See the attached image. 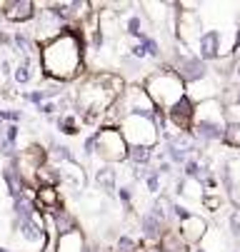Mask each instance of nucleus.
Instances as JSON below:
<instances>
[{
    "instance_id": "f257e3e1",
    "label": "nucleus",
    "mask_w": 240,
    "mask_h": 252,
    "mask_svg": "<svg viewBox=\"0 0 240 252\" xmlns=\"http://www.w3.org/2000/svg\"><path fill=\"white\" fill-rule=\"evenodd\" d=\"M38 63L50 83L63 85L75 80L85 67V35L80 32V28H75L73 23L63 25L55 38L40 45Z\"/></svg>"
},
{
    "instance_id": "f03ea898",
    "label": "nucleus",
    "mask_w": 240,
    "mask_h": 252,
    "mask_svg": "<svg viewBox=\"0 0 240 252\" xmlns=\"http://www.w3.org/2000/svg\"><path fill=\"white\" fill-rule=\"evenodd\" d=\"M123 90H125L123 75L95 73V75H88L78 83L75 105H78L80 115H85V120H98L105 115V110H110V105L120 97Z\"/></svg>"
},
{
    "instance_id": "7ed1b4c3",
    "label": "nucleus",
    "mask_w": 240,
    "mask_h": 252,
    "mask_svg": "<svg viewBox=\"0 0 240 252\" xmlns=\"http://www.w3.org/2000/svg\"><path fill=\"white\" fill-rule=\"evenodd\" d=\"M188 132L195 142H223V137L228 132V120H225L223 102L218 97L198 102L195 113H193V125H190Z\"/></svg>"
},
{
    "instance_id": "20e7f679",
    "label": "nucleus",
    "mask_w": 240,
    "mask_h": 252,
    "mask_svg": "<svg viewBox=\"0 0 240 252\" xmlns=\"http://www.w3.org/2000/svg\"><path fill=\"white\" fill-rule=\"evenodd\" d=\"M143 90L148 93L153 105L158 107V110H163V113H168L180 97H185V85H183V80L175 75V70L170 65L148 73V78L143 80Z\"/></svg>"
},
{
    "instance_id": "39448f33",
    "label": "nucleus",
    "mask_w": 240,
    "mask_h": 252,
    "mask_svg": "<svg viewBox=\"0 0 240 252\" xmlns=\"http://www.w3.org/2000/svg\"><path fill=\"white\" fill-rule=\"evenodd\" d=\"M118 130L125 140L128 148H158V130L153 125L150 118H140V115H125L118 123Z\"/></svg>"
},
{
    "instance_id": "423d86ee",
    "label": "nucleus",
    "mask_w": 240,
    "mask_h": 252,
    "mask_svg": "<svg viewBox=\"0 0 240 252\" xmlns=\"http://www.w3.org/2000/svg\"><path fill=\"white\" fill-rule=\"evenodd\" d=\"M113 110L118 118H125V115H140V118H150L158 107L153 105V100L148 97V93L143 90V85L133 83V85H125V90L120 93V97L113 102ZM120 123V120H118Z\"/></svg>"
},
{
    "instance_id": "0eeeda50",
    "label": "nucleus",
    "mask_w": 240,
    "mask_h": 252,
    "mask_svg": "<svg viewBox=\"0 0 240 252\" xmlns=\"http://www.w3.org/2000/svg\"><path fill=\"white\" fill-rule=\"evenodd\" d=\"M95 137V155L108 162V165H115V162H123L125 155H128V145L120 135L118 127H100L93 132Z\"/></svg>"
},
{
    "instance_id": "6e6552de",
    "label": "nucleus",
    "mask_w": 240,
    "mask_h": 252,
    "mask_svg": "<svg viewBox=\"0 0 240 252\" xmlns=\"http://www.w3.org/2000/svg\"><path fill=\"white\" fill-rule=\"evenodd\" d=\"M175 70V75L183 80V85L188 88V85H193V83H200V80H205L210 75V65L208 63H203L195 53H190V50H183V53H178V60H175V65H170Z\"/></svg>"
},
{
    "instance_id": "1a4fd4ad",
    "label": "nucleus",
    "mask_w": 240,
    "mask_h": 252,
    "mask_svg": "<svg viewBox=\"0 0 240 252\" xmlns=\"http://www.w3.org/2000/svg\"><path fill=\"white\" fill-rule=\"evenodd\" d=\"M223 40H225V32L223 30H205V32H200V38L195 40L193 53L203 63H208V65L215 63V60H223V58L230 55V50L223 45Z\"/></svg>"
},
{
    "instance_id": "9d476101",
    "label": "nucleus",
    "mask_w": 240,
    "mask_h": 252,
    "mask_svg": "<svg viewBox=\"0 0 240 252\" xmlns=\"http://www.w3.org/2000/svg\"><path fill=\"white\" fill-rule=\"evenodd\" d=\"M193 113H195V102L185 95V97H180V100L165 113V118H168V123L173 125L178 132H188L190 125H193Z\"/></svg>"
},
{
    "instance_id": "9b49d317",
    "label": "nucleus",
    "mask_w": 240,
    "mask_h": 252,
    "mask_svg": "<svg viewBox=\"0 0 240 252\" xmlns=\"http://www.w3.org/2000/svg\"><path fill=\"white\" fill-rule=\"evenodd\" d=\"M205 232H208V222L200 215H190L185 222H180V230H178V235L183 237L185 245H200Z\"/></svg>"
},
{
    "instance_id": "f8f14e48",
    "label": "nucleus",
    "mask_w": 240,
    "mask_h": 252,
    "mask_svg": "<svg viewBox=\"0 0 240 252\" xmlns=\"http://www.w3.org/2000/svg\"><path fill=\"white\" fill-rule=\"evenodd\" d=\"M5 10H3V15H5V20H10V23H25V20H30L33 15H35V3H30V0H15V3H5L3 5Z\"/></svg>"
},
{
    "instance_id": "ddd939ff",
    "label": "nucleus",
    "mask_w": 240,
    "mask_h": 252,
    "mask_svg": "<svg viewBox=\"0 0 240 252\" xmlns=\"http://www.w3.org/2000/svg\"><path fill=\"white\" fill-rule=\"evenodd\" d=\"M55 252H88V240H85L83 230H73V232L58 235Z\"/></svg>"
},
{
    "instance_id": "4468645a",
    "label": "nucleus",
    "mask_w": 240,
    "mask_h": 252,
    "mask_svg": "<svg viewBox=\"0 0 240 252\" xmlns=\"http://www.w3.org/2000/svg\"><path fill=\"white\" fill-rule=\"evenodd\" d=\"M35 205H38V210H45V212H55V210H60V190L58 188H50V185H38V190H35Z\"/></svg>"
},
{
    "instance_id": "2eb2a0df",
    "label": "nucleus",
    "mask_w": 240,
    "mask_h": 252,
    "mask_svg": "<svg viewBox=\"0 0 240 252\" xmlns=\"http://www.w3.org/2000/svg\"><path fill=\"white\" fill-rule=\"evenodd\" d=\"M140 235H143L145 240H150V242H160L163 235H165V225L155 218L150 210L140 218Z\"/></svg>"
},
{
    "instance_id": "dca6fc26",
    "label": "nucleus",
    "mask_w": 240,
    "mask_h": 252,
    "mask_svg": "<svg viewBox=\"0 0 240 252\" xmlns=\"http://www.w3.org/2000/svg\"><path fill=\"white\" fill-rule=\"evenodd\" d=\"M3 180H5V185H8V192L13 200H18L20 195H25V177L20 175V170L15 167V160L3 170Z\"/></svg>"
},
{
    "instance_id": "f3484780",
    "label": "nucleus",
    "mask_w": 240,
    "mask_h": 252,
    "mask_svg": "<svg viewBox=\"0 0 240 252\" xmlns=\"http://www.w3.org/2000/svg\"><path fill=\"white\" fill-rule=\"evenodd\" d=\"M13 215H15V220H30V218H35V215H38L35 200L28 197V195H20L18 200H13Z\"/></svg>"
},
{
    "instance_id": "a211bd4d",
    "label": "nucleus",
    "mask_w": 240,
    "mask_h": 252,
    "mask_svg": "<svg viewBox=\"0 0 240 252\" xmlns=\"http://www.w3.org/2000/svg\"><path fill=\"white\" fill-rule=\"evenodd\" d=\"M53 215V222H55V232L58 235H65V232H73V230H78V225H75V218L68 210H55V212H50Z\"/></svg>"
},
{
    "instance_id": "6ab92c4d",
    "label": "nucleus",
    "mask_w": 240,
    "mask_h": 252,
    "mask_svg": "<svg viewBox=\"0 0 240 252\" xmlns=\"http://www.w3.org/2000/svg\"><path fill=\"white\" fill-rule=\"evenodd\" d=\"M125 160H130L133 167H148V162L153 160V150L150 148H128Z\"/></svg>"
},
{
    "instance_id": "aec40b11",
    "label": "nucleus",
    "mask_w": 240,
    "mask_h": 252,
    "mask_svg": "<svg viewBox=\"0 0 240 252\" xmlns=\"http://www.w3.org/2000/svg\"><path fill=\"white\" fill-rule=\"evenodd\" d=\"M58 130L63 135H78L80 132V123H78V113H63L58 118Z\"/></svg>"
},
{
    "instance_id": "412c9836",
    "label": "nucleus",
    "mask_w": 240,
    "mask_h": 252,
    "mask_svg": "<svg viewBox=\"0 0 240 252\" xmlns=\"http://www.w3.org/2000/svg\"><path fill=\"white\" fill-rule=\"evenodd\" d=\"M95 180H98V185L100 190H105V192H113L118 185H115V170L113 167H100L95 172Z\"/></svg>"
},
{
    "instance_id": "4be33fe9",
    "label": "nucleus",
    "mask_w": 240,
    "mask_h": 252,
    "mask_svg": "<svg viewBox=\"0 0 240 252\" xmlns=\"http://www.w3.org/2000/svg\"><path fill=\"white\" fill-rule=\"evenodd\" d=\"M125 28H128V35H130V38H135V40H140L143 35H145V30H143V18H140V15H130Z\"/></svg>"
},
{
    "instance_id": "5701e85b",
    "label": "nucleus",
    "mask_w": 240,
    "mask_h": 252,
    "mask_svg": "<svg viewBox=\"0 0 240 252\" xmlns=\"http://www.w3.org/2000/svg\"><path fill=\"white\" fill-rule=\"evenodd\" d=\"M13 43H15V45H18V50H20V53H23V58H25V55H28V58H30V53H33V50H35V45H33V40H30V38H28V35H25V32H23V30H20V32H15V35H13Z\"/></svg>"
},
{
    "instance_id": "b1692460",
    "label": "nucleus",
    "mask_w": 240,
    "mask_h": 252,
    "mask_svg": "<svg viewBox=\"0 0 240 252\" xmlns=\"http://www.w3.org/2000/svg\"><path fill=\"white\" fill-rule=\"evenodd\" d=\"M13 78H15V83H20V85H25V83L30 80V58H28V55H25L23 63L15 67V75H13Z\"/></svg>"
},
{
    "instance_id": "393cba45",
    "label": "nucleus",
    "mask_w": 240,
    "mask_h": 252,
    "mask_svg": "<svg viewBox=\"0 0 240 252\" xmlns=\"http://www.w3.org/2000/svg\"><path fill=\"white\" fill-rule=\"evenodd\" d=\"M183 175H185L188 180H200L205 172H203V167H200L198 160H190V158H188V162L183 165Z\"/></svg>"
},
{
    "instance_id": "a878e982",
    "label": "nucleus",
    "mask_w": 240,
    "mask_h": 252,
    "mask_svg": "<svg viewBox=\"0 0 240 252\" xmlns=\"http://www.w3.org/2000/svg\"><path fill=\"white\" fill-rule=\"evenodd\" d=\"M145 185H148V190H150L153 195L160 190V175L155 172V167H153V170H148V175H145Z\"/></svg>"
},
{
    "instance_id": "bb28decb",
    "label": "nucleus",
    "mask_w": 240,
    "mask_h": 252,
    "mask_svg": "<svg viewBox=\"0 0 240 252\" xmlns=\"http://www.w3.org/2000/svg\"><path fill=\"white\" fill-rule=\"evenodd\" d=\"M190 215H195L193 210H188L185 205H180V202H173V218L175 220H180V222H185L188 218H190Z\"/></svg>"
},
{
    "instance_id": "cd10ccee",
    "label": "nucleus",
    "mask_w": 240,
    "mask_h": 252,
    "mask_svg": "<svg viewBox=\"0 0 240 252\" xmlns=\"http://www.w3.org/2000/svg\"><path fill=\"white\" fill-rule=\"evenodd\" d=\"M25 100L40 107L43 102H48V95H45V90H40V88H38V90H33V93H25Z\"/></svg>"
},
{
    "instance_id": "c85d7f7f",
    "label": "nucleus",
    "mask_w": 240,
    "mask_h": 252,
    "mask_svg": "<svg viewBox=\"0 0 240 252\" xmlns=\"http://www.w3.org/2000/svg\"><path fill=\"white\" fill-rule=\"evenodd\" d=\"M230 232L235 240H240V207H235L230 212Z\"/></svg>"
},
{
    "instance_id": "c756f323",
    "label": "nucleus",
    "mask_w": 240,
    "mask_h": 252,
    "mask_svg": "<svg viewBox=\"0 0 240 252\" xmlns=\"http://www.w3.org/2000/svg\"><path fill=\"white\" fill-rule=\"evenodd\" d=\"M115 192H118L120 202H123L125 207H130V202H133V188H130V185H120V188H115Z\"/></svg>"
},
{
    "instance_id": "7c9ffc66",
    "label": "nucleus",
    "mask_w": 240,
    "mask_h": 252,
    "mask_svg": "<svg viewBox=\"0 0 240 252\" xmlns=\"http://www.w3.org/2000/svg\"><path fill=\"white\" fill-rule=\"evenodd\" d=\"M3 120H10L15 125L18 120H23V110H0V123Z\"/></svg>"
},
{
    "instance_id": "2f4dec72",
    "label": "nucleus",
    "mask_w": 240,
    "mask_h": 252,
    "mask_svg": "<svg viewBox=\"0 0 240 252\" xmlns=\"http://www.w3.org/2000/svg\"><path fill=\"white\" fill-rule=\"evenodd\" d=\"M83 155H85V158H93V155H95V137H93V135L85 137V142H83Z\"/></svg>"
},
{
    "instance_id": "473e14b6",
    "label": "nucleus",
    "mask_w": 240,
    "mask_h": 252,
    "mask_svg": "<svg viewBox=\"0 0 240 252\" xmlns=\"http://www.w3.org/2000/svg\"><path fill=\"white\" fill-rule=\"evenodd\" d=\"M38 110H40L43 115H48V118H53V115H55V110H58V102H53V100H50V102H43V105L38 107Z\"/></svg>"
},
{
    "instance_id": "72a5a7b5",
    "label": "nucleus",
    "mask_w": 240,
    "mask_h": 252,
    "mask_svg": "<svg viewBox=\"0 0 240 252\" xmlns=\"http://www.w3.org/2000/svg\"><path fill=\"white\" fill-rule=\"evenodd\" d=\"M235 50H240V28H235V32H233V53Z\"/></svg>"
},
{
    "instance_id": "f704fd0d",
    "label": "nucleus",
    "mask_w": 240,
    "mask_h": 252,
    "mask_svg": "<svg viewBox=\"0 0 240 252\" xmlns=\"http://www.w3.org/2000/svg\"><path fill=\"white\" fill-rule=\"evenodd\" d=\"M190 252H208V250H205V247H203V245H195V247H193V250H190Z\"/></svg>"
},
{
    "instance_id": "c9c22d12",
    "label": "nucleus",
    "mask_w": 240,
    "mask_h": 252,
    "mask_svg": "<svg viewBox=\"0 0 240 252\" xmlns=\"http://www.w3.org/2000/svg\"><path fill=\"white\" fill-rule=\"evenodd\" d=\"M0 252H10V250H5V247H0Z\"/></svg>"
}]
</instances>
